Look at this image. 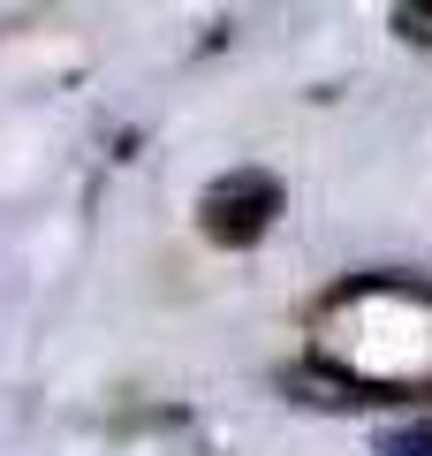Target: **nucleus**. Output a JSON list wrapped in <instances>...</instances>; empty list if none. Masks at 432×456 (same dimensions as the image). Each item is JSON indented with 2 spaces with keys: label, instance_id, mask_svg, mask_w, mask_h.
<instances>
[{
  "label": "nucleus",
  "instance_id": "obj_1",
  "mask_svg": "<svg viewBox=\"0 0 432 456\" xmlns=\"http://www.w3.org/2000/svg\"><path fill=\"white\" fill-rule=\"evenodd\" d=\"M273 213H281V183H273L266 167H228V175H212L205 198H197V228H205L212 244H228V251L258 244L273 228Z\"/></svg>",
  "mask_w": 432,
  "mask_h": 456
},
{
  "label": "nucleus",
  "instance_id": "obj_2",
  "mask_svg": "<svg viewBox=\"0 0 432 456\" xmlns=\"http://www.w3.org/2000/svg\"><path fill=\"white\" fill-rule=\"evenodd\" d=\"M380 456H432V419H402V426H380L372 434Z\"/></svg>",
  "mask_w": 432,
  "mask_h": 456
},
{
  "label": "nucleus",
  "instance_id": "obj_3",
  "mask_svg": "<svg viewBox=\"0 0 432 456\" xmlns=\"http://www.w3.org/2000/svg\"><path fill=\"white\" fill-rule=\"evenodd\" d=\"M395 23L417 38V46H432V8H395Z\"/></svg>",
  "mask_w": 432,
  "mask_h": 456
}]
</instances>
